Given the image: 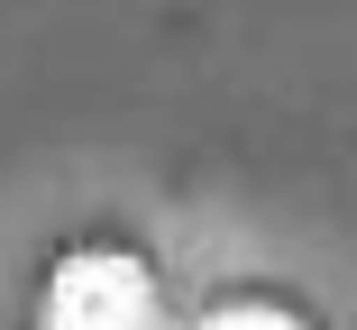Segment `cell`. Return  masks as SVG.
Wrapping results in <instances>:
<instances>
[{
    "instance_id": "6da1fadb",
    "label": "cell",
    "mask_w": 357,
    "mask_h": 330,
    "mask_svg": "<svg viewBox=\"0 0 357 330\" xmlns=\"http://www.w3.org/2000/svg\"><path fill=\"white\" fill-rule=\"evenodd\" d=\"M37 330H156V276L119 248H74L46 276Z\"/></svg>"
},
{
    "instance_id": "7a4b0ae2",
    "label": "cell",
    "mask_w": 357,
    "mask_h": 330,
    "mask_svg": "<svg viewBox=\"0 0 357 330\" xmlns=\"http://www.w3.org/2000/svg\"><path fill=\"white\" fill-rule=\"evenodd\" d=\"M202 330H303V321L284 312V303H220V312H211Z\"/></svg>"
}]
</instances>
